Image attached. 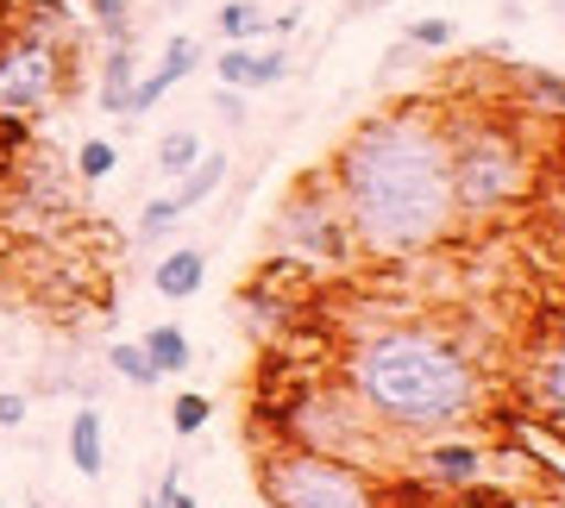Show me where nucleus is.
<instances>
[{
    "mask_svg": "<svg viewBox=\"0 0 565 508\" xmlns=\"http://www.w3.org/2000/svg\"><path fill=\"white\" fill-rule=\"evenodd\" d=\"M333 195L364 258H422L459 226L446 126L434 107H384L333 158Z\"/></svg>",
    "mask_w": 565,
    "mask_h": 508,
    "instance_id": "obj_1",
    "label": "nucleus"
},
{
    "mask_svg": "<svg viewBox=\"0 0 565 508\" xmlns=\"http://www.w3.org/2000/svg\"><path fill=\"white\" fill-rule=\"evenodd\" d=\"M345 402L396 440H434L484 408L478 358L440 326H377L340 358Z\"/></svg>",
    "mask_w": 565,
    "mask_h": 508,
    "instance_id": "obj_2",
    "label": "nucleus"
},
{
    "mask_svg": "<svg viewBox=\"0 0 565 508\" xmlns=\"http://www.w3.org/2000/svg\"><path fill=\"white\" fill-rule=\"evenodd\" d=\"M440 126H446V163H452L459 220H503V214H515L534 195L541 144H534V120L522 107L440 114Z\"/></svg>",
    "mask_w": 565,
    "mask_h": 508,
    "instance_id": "obj_3",
    "label": "nucleus"
},
{
    "mask_svg": "<svg viewBox=\"0 0 565 508\" xmlns=\"http://www.w3.org/2000/svg\"><path fill=\"white\" fill-rule=\"evenodd\" d=\"M258 484H264V508H384L377 484L352 458L321 446H296V440L264 452Z\"/></svg>",
    "mask_w": 565,
    "mask_h": 508,
    "instance_id": "obj_4",
    "label": "nucleus"
},
{
    "mask_svg": "<svg viewBox=\"0 0 565 508\" xmlns=\"http://www.w3.org/2000/svg\"><path fill=\"white\" fill-rule=\"evenodd\" d=\"M70 88V44L51 25H7L0 32V120H39Z\"/></svg>",
    "mask_w": 565,
    "mask_h": 508,
    "instance_id": "obj_5",
    "label": "nucleus"
},
{
    "mask_svg": "<svg viewBox=\"0 0 565 508\" xmlns=\"http://www.w3.org/2000/svg\"><path fill=\"white\" fill-rule=\"evenodd\" d=\"M277 239L296 251V258H315V264H345L359 245H352V226H345V207L333 195L327 176H308V183L289 188V202L277 214Z\"/></svg>",
    "mask_w": 565,
    "mask_h": 508,
    "instance_id": "obj_6",
    "label": "nucleus"
},
{
    "mask_svg": "<svg viewBox=\"0 0 565 508\" xmlns=\"http://www.w3.org/2000/svg\"><path fill=\"white\" fill-rule=\"evenodd\" d=\"M195 69H202V44L195 39H170L163 44V57H158V69H139V82H132V95H126V120L151 114V107H158L182 76H195Z\"/></svg>",
    "mask_w": 565,
    "mask_h": 508,
    "instance_id": "obj_7",
    "label": "nucleus"
},
{
    "mask_svg": "<svg viewBox=\"0 0 565 508\" xmlns=\"http://www.w3.org/2000/svg\"><path fill=\"white\" fill-rule=\"evenodd\" d=\"M490 465V452L478 446V440H452V433H434L422 452V471L434 477V484H478Z\"/></svg>",
    "mask_w": 565,
    "mask_h": 508,
    "instance_id": "obj_8",
    "label": "nucleus"
},
{
    "mask_svg": "<svg viewBox=\"0 0 565 508\" xmlns=\"http://www.w3.org/2000/svg\"><path fill=\"white\" fill-rule=\"evenodd\" d=\"M63 446H70V465H76V477H88V484H95V477L107 471V428H102V408L82 402L76 414H70V440H63Z\"/></svg>",
    "mask_w": 565,
    "mask_h": 508,
    "instance_id": "obj_9",
    "label": "nucleus"
},
{
    "mask_svg": "<svg viewBox=\"0 0 565 508\" xmlns=\"http://www.w3.org/2000/svg\"><path fill=\"white\" fill-rule=\"evenodd\" d=\"M151 283H158L163 302H189V295H202V283H207V258L195 251V245H177V251L158 258Z\"/></svg>",
    "mask_w": 565,
    "mask_h": 508,
    "instance_id": "obj_10",
    "label": "nucleus"
},
{
    "mask_svg": "<svg viewBox=\"0 0 565 508\" xmlns=\"http://www.w3.org/2000/svg\"><path fill=\"white\" fill-rule=\"evenodd\" d=\"M515 107H522L527 120L565 126V76H553V69H515Z\"/></svg>",
    "mask_w": 565,
    "mask_h": 508,
    "instance_id": "obj_11",
    "label": "nucleus"
},
{
    "mask_svg": "<svg viewBox=\"0 0 565 508\" xmlns=\"http://www.w3.org/2000/svg\"><path fill=\"white\" fill-rule=\"evenodd\" d=\"M527 389H534V408H541L546 421L565 433V339H559V346H546L541 358H534Z\"/></svg>",
    "mask_w": 565,
    "mask_h": 508,
    "instance_id": "obj_12",
    "label": "nucleus"
},
{
    "mask_svg": "<svg viewBox=\"0 0 565 508\" xmlns=\"http://www.w3.org/2000/svg\"><path fill=\"white\" fill-rule=\"evenodd\" d=\"M132 82H139V51H132V39L114 44L102 63V114H120L126 120V95H132Z\"/></svg>",
    "mask_w": 565,
    "mask_h": 508,
    "instance_id": "obj_13",
    "label": "nucleus"
},
{
    "mask_svg": "<svg viewBox=\"0 0 565 508\" xmlns=\"http://www.w3.org/2000/svg\"><path fill=\"white\" fill-rule=\"evenodd\" d=\"M221 183H226V151H202L195 170H182L177 176V195H170V202H177V214H189V207H202Z\"/></svg>",
    "mask_w": 565,
    "mask_h": 508,
    "instance_id": "obj_14",
    "label": "nucleus"
},
{
    "mask_svg": "<svg viewBox=\"0 0 565 508\" xmlns=\"http://www.w3.org/2000/svg\"><path fill=\"white\" fill-rule=\"evenodd\" d=\"M139 346H145V358L158 365V377H182V370L195 365V346H189V333H182V326H170V321L151 326Z\"/></svg>",
    "mask_w": 565,
    "mask_h": 508,
    "instance_id": "obj_15",
    "label": "nucleus"
},
{
    "mask_svg": "<svg viewBox=\"0 0 565 508\" xmlns=\"http://www.w3.org/2000/svg\"><path fill=\"white\" fill-rule=\"evenodd\" d=\"M107 370L120 377V383H132V389H158L163 377H158V365L145 358V346L139 339H120V346H107Z\"/></svg>",
    "mask_w": 565,
    "mask_h": 508,
    "instance_id": "obj_16",
    "label": "nucleus"
},
{
    "mask_svg": "<svg viewBox=\"0 0 565 508\" xmlns=\"http://www.w3.org/2000/svg\"><path fill=\"white\" fill-rule=\"evenodd\" d=\"M214 25H221V39H233V44L264 39V32H270V20H264L258 7H245V0H226L221 13H214Z\"/></svg>",
    "mask_w": 565,
    "mask_h": 508,
    "instance_id": "obj_17",
    "label": "nucleus"
},
{
    "mask_svg": "<svg viewBox=\"0 0 565 508\" xmlns=\"http://www.w3.org/2000/svg\"><path fill=\"white\" fill-rule=\"evenodd\" d=\"M195 158H202V139H195L189 126L163 132V144H158V170H163V176H182V170H195Z\"/></svg>",
    "mask_w": 565,
    "mask_h": 508,
    "instance_id": "obj_18",
    "label": "nucleus"
},
{
    "mask_svg": "<svg viewBox=\"0 0 565 508\" xmlns=\"http://www.w3.org/2000/svg\"><path fill=\"white\" fill-rule=\"evenodd\" d=\"M207 414H214V396H202V389H182L177 402H170V428H177V440L202 433V428H207Z\"/></svg>",
    "mask_w": 565,
    "mask_h": 508,
    "instance_id": "obj_19",
    "label": "nucleus"
},
{
    "mask_svg": "<svg viewBox=\"0 0 565 508\" xmlns=\"http://www.w3.org/2000/svg\"><path fill=\"white\" fill-rule=\"evenodd\" d=\"M114 170H120V144H107V139H88V144L76 151V176H82V183H107Z\"/></svg>",
    "mask_w": 565,
    "mask_h": 508,
    "instance_id": "obj_20",
    "label": "nucleus"
},
{
    "mask_svg": "<svg viewBox=\"0 0 565 508\" xmlns=\"http://www.w3.org/2000/svg\"><path fill=\"white\" fill-rule=\"evenodd\" d=\"M546 214H553V226H559V239H565V132L553 144V158H546Z\"/></svg>",
    "mask_w": 565,
    "mask_h": 508,
    "instance_id": "obj_21",
    "label": "nucleus"
},
{
    "mask_svg": "<svg viewBox=\"0 0 565 508\" xmlns=\"http://www.w3.org/2000/svg\"><path fill=\"white\" fill-rule=\"evenodd\" d=\"M452 39H459V25H452V20H415L403 32L408 51H452Z\"/></svg>",
    "mask_w": 565,
    "mask_h": 508,
    "instance_id": "obj_22",
    "label": "nucleus"
},
{
    "mask_svg": "<svg viewBox=\"0 0 565 508\" xmlns=\"http://www.w3.org/2000/svg\"><path fill=\"white\" fill-rule=\"evenodd\" d=\"M82 7L95 13V25H102V32H107L114 44L132 39V7H126V0H82Z\"/></svg>",
    "mask_w": 565,
    "mask_h": 508,
    "instance_id": "obj_23",
    "label": "nucleus"
},
{
    "mask_svg": "<svg viewBox=\"0 0 565 508\" xmlns=\"http://www.w3.org/2000/svg\"><path fill=\"white\" fill-rule=\"evenodd\" d=\"M214 76H221V88H252V51L245 44H226L221 57H214Z\"/></svg>",
    "mask_w": 565,
    "mask_h": 508,
    "instance_id": "obj_24",
    "label": "nucleus"
},
{
    "mask_svg": "<svg viewBox=\"0 0 565 508\" xmlns=\"http://www.w3.org/2000/svg\"><path fill=\"white\" fill-rule=\"evenodd\" d=\"M177 220H182L177 202H170V195H158V202H145V207H139V239H163V233H170Z\"/></svg>",
    "mask_w": 565,
    "mask_h": 508,
    "instance_id": "obj_25",
    "label": "nucleus"
},
{
    "mask_svg": "<svg viewBox=\"0 0 565 508\" xmlns=\"http://www.w3.org/2000/svg\"><path fill=\"white\" fill-rule=\"evenodd\" d=\"M289 76V51H252V88H277V82Z\"/></svg>",
    "mask_w": 565,
    "mask_h": 508,
    "instance_id": "obj_26",
    "label": "nucleus"
},
{
    "mask_svg": "<svg viewBox=\"0 0 565 508\" xmlns=\"http://www.w3.org/2000/svg\"><path fill=\"white\" fill-rule=\"evenodd\" d=\"M0 428H25V396H20V389H7V396H0Z\"/></svg>",
    "mask_w": 565,
    "mask_h": 508,
    "instance_id": "obj_27",
    "label": "nucleus"
},
{
    "mask_svg": "<svg viewBox=\"0 0 565 508\" xmlns=\"http://www.w3.org/2000/svg\"><path fill=\"white\" fill-rule=\"evenodd\" d=\"M226 114V126H245V101H239V88H221V101H214Z\"/></svg>",
    "mask_w": 565,
    "mask_h": 508,
    "instance_id": "obj_28",
    "label": "nucleus"
},
{
    "mask_svg": "<svg viewBox=\"0 0 565 508\" xmlns=\"http://www.w3.org/2000/svg\"><path fill=\"white\" fill-rule=\"evenodd\" d=\"M7 183H13V151L0 144V202H7Z\"/></svg>",
    "mask_w": 565,
    "mask_h": 508,
    "instance_id": "obj_29",
    "label": "nucleus"
},
{
    "mask_svg": "<svg viewBox=\"0 0 565 508\" xmlns=\"http://www.w3.org/2000/svg\"><path fill=\"white\" fill-rule=\"evenodd\" d=\"M139 508H163V502H158V489H151V496H145V502H139Z\"/></svg>",
    "mask_w": 565,
    "mask_h": 508,
    "instance_id": "obj_30",
    "label": "nucleus"
},
{
    "mask_svg": "<svg viewBox=\"0 0 565 508\" xmlns=\"http://www.w3.org/2000/svg\"><path fill=\"white\" fill-rule=\"evenodd\" d=\"M396 508H427V502H396Z\"/></svg>",
    "mask_w": 565,
    "mask_h": 508,
    "instance_id": "obj_31",
    "label": "nucleus"
}]
</instances>
